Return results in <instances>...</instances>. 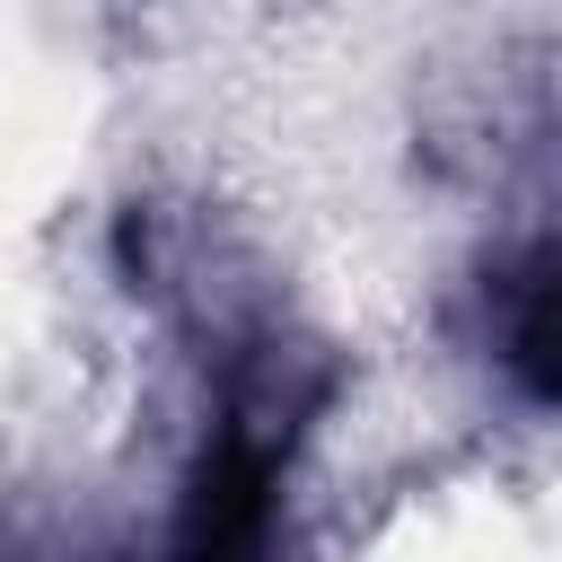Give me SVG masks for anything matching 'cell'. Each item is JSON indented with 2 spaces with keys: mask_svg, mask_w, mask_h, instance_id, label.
<instances>
[{
  "mask_svg": "<svg viewBox=\"0 0 562 562\" xmlns=\"http://www.w3.org/2000/svg\"><path fill=\"white\" fill-rule=\"evenodd\" d=\"M263 527H272V465H263V448L220 439L184 492L167 562H263Z\"/></svg>",
  "mask_w": 562,
  "mask_h": 562,
  "instance_id": "cell-1",
  "label": "cell"
},
{
  "mask_svg": "<svg viewBox=\"0 0 562 562\" xmlns=\"http://www.w3.org/2000/svg\"><path fill=\"white\" fill-rule=\"evenodd\" d=\"M518 378H527V395L562 386V369H553V272L544 263L527 272V299H518Z\"/></svg>",
  "mask_w": 562,
  "mask_h": 562,
  "instance_id": "cell-2",
  "label": "cell"
}]
</instances>
